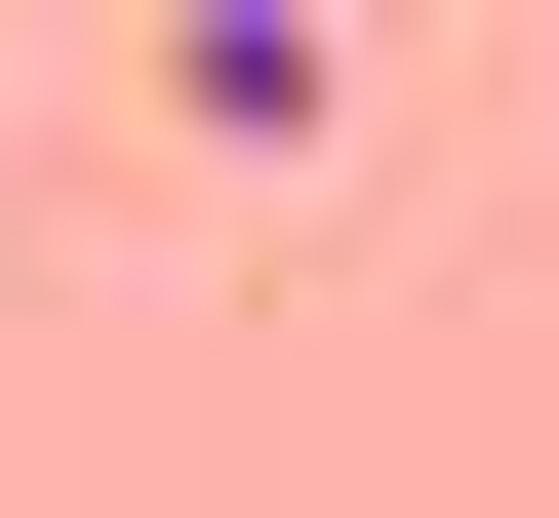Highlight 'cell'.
Instances as JSON below:
<instances>
[{"mask_svg":"<svg viewBox=\"0 0 559 518\" xmlns=\"http://www.w3.org/2000/svg\"><path fill=\"white\" fill-rule=\"evenodd\" d=\"M160 120H200V160H320L360 40H320V0H160Z\"/></svg>","mask_w":559,"mask_h":518,"instance_id":"1","label":"cell"}]
</instances>
